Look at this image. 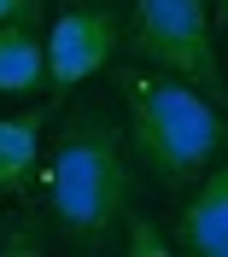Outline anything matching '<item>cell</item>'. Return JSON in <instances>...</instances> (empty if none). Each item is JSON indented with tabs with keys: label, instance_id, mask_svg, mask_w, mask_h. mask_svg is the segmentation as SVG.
<instances>
[{
	"label": "cell",
	"instance_id": "obj_1",
	"mask_svg": "<svg viewBox=\"0 0 228 257\" xmlns=\"http://www.w3.org/2000/svg\"><path fill=\"white\" fill-rule=\"evenodd\" d=\"M41 187H47V210L59 222V234L70 245L105 251L111 228L129 216V199H135V164H129L123 128L99 111H76L53 135V158L41 170Z\"/></svg>",
	"mask_w": 228,
	"mask_h": 257
},
{
	"label": "cell",
	"instance_id": "obj_2",
	"mask_svg": "<svg viewBox=\"0 0 228 257\" xmlns=\"http://www.w3.org/2000/svg\"><path fill=\"white\" fill-rule=\"evenodd\" d=\"M123 105H129V135H135V158L147 164L158 187L181 193L193 187L205 170L228 152V111L216 105L199 82L176 76V70H123L117 76Z\"/></svg>",
	"mask_w": 228,
	"mask_h": 257
},
{
	"label": "cell",
	"instance_id": "obj_3",
	"mask_svg": "<svg viewBox=\"0 0 228 257\" xmlns=\"http://www.w3.org/2000/svg\"><path fill=\"white\" fill-rule=\"evenodd\" d=\"M129 47H135V59L199 82L211 99L222 94L216 41H211V0H135Z\"/></svg>",
	"mask_w": 228,
	"mask_h": 257
},
{
	"label": "cell",
	"instance_id": "obj_4",
	"mask_svg": "<svg viewBox=\"0 0 228 257\" xmlns=\"http://www.w3.org/2000/svg\"><path fill=\"white\" fill-rule=\"evenodd\" d=\"M117 18L99 12V6H65L53 18L47 35V88L53 94H70L76 82H88L99 64L117 53Z\"/></svg>",
	"mask_w": 228,
	"mask_h": 257
},
{
	"label": "cell",
	"instance_id": "obj_5",
	"mask_svg": "<svg viewBox=\"0 0 228 257\" xmlns=\"http://www.w3.org/2000/svg\"><path fill=\"white\" fill-rule=\"evenodd\" d=\"M176 251L193 257H228V170H205L193 181V193L181 199L176 216Z\"/></svg>",
	"mask_w": 228,
	"mask_h": 257
},
{
	"label": "cell",
	"instance_id": "obj_6",
	"mask_svg": "<svg viewBox=\"0 0 228 257\" xmlns=\"http://www.w3.org/2000/svg\"><path fill=\"white\" fill-rule=\"evenodd\" d=\"M41 123H47V111L0 117V193H30L35 152H41Z\"/></svg>",
	"mask_w": 228,
	"mask_h": 257
},
{
	"label": "cell",
	"instance_id": "obj_7",
	"mask_svg": "<svg viewBox=\"0 0 228 257\" xmlns=\"http://www.w3.org/2000/svg\"><path fill=\"white\" fill-rule=\"evenodd\" d=\"M47 82V47L30 24H0V94H35Z\"/></svg>",
	"mask_w": 228,
	"mask_h": 257
},
{
	"label": "cell",
	"instance_id": "obj_8",
	"mask_svg": "<svg viewBox=\"0 0 228 257\" xmlns=\"http://www.w3.org/2000/svg\"><path fill=\"white\" fill-rule=\"evenodd\" d=\"M129 257H170L176 251V234H158L147 216H129V240H123Z\"/></svg>",
	"mask_w": 228,
	"mask_h": 257
},
{
	"label": "cell",
	"instance_id": "obj_9",
	"mask_svg": "<svg viewBox=\"0 0 228 257\" xmlns=\"http://www.w3.org/2000/svg\"><path fill=\"white\" fill-rule=\"evenodd\" d=\"M47 0H0V24H41Z\"/></svg>",
	"mask_w": 228,
	"mask_h": 257
},
{
	"label": "cell",
	"instance_id": "obj_10",
	"mask_svg": "<svg viewBox=\"0 0 228 257\" xmlns=\"http://www.w3.org/2000/svg\"><path fill=\"white\" fill-rule=\"evenodd\" d=\"M211 18H228V0H211Z\"/></svg>",
	"mask_w": 228,
	"mask_h": 257
}]
</instances>
